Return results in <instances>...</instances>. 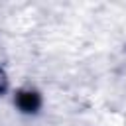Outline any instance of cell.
<instances>
[{
	"mask_svg": "<svg viewBox=\"0 0 126 126\" xmlns=\"http://www.w3.org/2000/svg\"><path fill=\"white\" fill-rule=\"evenodd\" d=\"M6 89V75H4V71H0V93Z\"/></svg>",
	"mask_w": 126,
	"mask_h": 126,
	"instance_id": "1",
	"label": "cell"
}]
</instances>
